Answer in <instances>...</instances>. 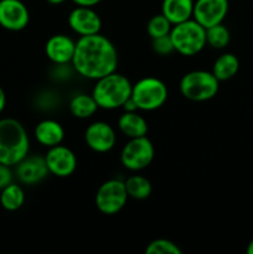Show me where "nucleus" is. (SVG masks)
<instances>
[{
	"label": "nucleus",
	"instance_id": "nucleus-25",
	"mask_svg": "<svg viewBox=\"0 0 253 254\" xmlns=\"http://www.w3.org/2000/svg\"><path fill=\"white\" fill-rule=\"evenodd\" d=\"M146 254H181V250L176 243L166 238L151 241L145 250Z\"/></svg>",
	"mask_w": 253,
	"mask_h": 254
},
{
	"label": "nucleus",
	"instance_id": "nucleus-32",
	"mask_svg": "<svg viewBox=\"0 0 253 254\" xmlns=\"http://www.w3.org/2000/svg\"><path fill=\"white\" fill-rule=\"evenodd\" d=\"M247 253L248 254H253V240L248 243L247 246Z\"/></svg>",
	"mask_w": 253,
	"mask_h": 254
},
{
	"label": "nucleus",
	"instance_id": "nucleus-27",
	"mask_svg": "<svg viewBox=\"0 0 253 254\" xmlns=\"http://www.w3.org/2000/svg\"><path fill=\"white\" fill-rule=\"evenodd\" d=\"M12 179H14V175H12L11 166L0 163V190L11 184Z\"/></svg>",
	"mask_w": 253,
	"mask_h": 254
},
{
	"label": "nucleus",
	"instance_id": "nucleus-6",
	"mask_svg": "<svg viewBox=\"0 0 253 254\" xmlns=\"http://www.w3.org/2000/svg\"><path fill=\"white\" fill-rule=\"evenodd\" d=\"M168 96L166 84L156 77H144L131 87V99L140 111H156L165 104Z\"/></svg>",
	"mask_w": 253,
	"mask_h": 254
},
{
	"label": "nucleus",
	"instance_id": "nucleus-16",
	"mask_svg": "<svg viewBox=\"0 0 253 254\" xmlns=\"http://www.w3.org/2000/svg\"><path fill=\"white\" fill-rule=\"evenodd\" d=\"M35 138L41 145L52 148L61 144L64 139V129L54 119L41 121L35 128Z\"/></svg>",
	"mask_w": 253,
	"mask_h": 254
},
{
	"label": "nucleus",
	"instance_id": "nucleus-7",
	"mask_svg": "<svg viewBox=\"0 0 253 254\" xmlns=\"http://www.w3.org/2000/svg\"><path fill=\"white\" fill-rule=\"evenodd\" d=\"M155 148L150 139L145 136L130 138L123 146L121 153V163L130 171H140L148 168L154 160Z\"/></svg>",
	"mask_w": 253,
	"mask_h": 254
},
{
	"label": "nucleus",
	"instance_id": "nucleus-4",
	"mask_svg": "<svg viewBox=\"0 0 253 254\" xmlns=\"http://www.w3.org/2000/svg\"><path fill=\"white\" fill-rule=\"evenodd\" d=\"M170 37L175 51L183 56H195L206 46V29L193 19L174 25Z\"/></svg>",
	"mask_w": 253,
	"mask_h": 254
},
{
	"label": "nucleus",
	"instance_id": "nucleus-19",
	"mask_svg": "<svg viewBox=\"0 0 253 254\" xmlns=\"http://www.w3.org/2000/svg\"><path fill=\"white\" fill-rule=\"evenodd\" d=\"M240 69V60L231 52H225L216 59L212 66V73L220 82L228 81L237 74Z\"/></svg>",
	"mask_w": 253,
	"mask_h": 254
},
{
	"label": "nucleus",
	"instance_id": "nucleus-9",
	"mask_svg": "<svg viewBox=\"0 0 253 254\" xmlns=\"http://www.w3.org/2000/svg\"><path fill=\"white\" fill-rule=\"evenodd\" d=\"M228 0H196L193 4L192 19L205 29L223 22L227 16Z\"/></svg>",
	"mask_w": 253,
	"mask_h": 254
},
{
	"label": "nucleus",
	"instance_id": "nucleus-23",
	"mask_svg": "<svg viewBox=\"0 0 253 254\" xmlns=\"http://www.w3.org/2000/svg\"><path fill=\"white\" fill-rule=\"evenodd\" d=\"M231 34L223 22L206 29V45L216 50H222L230 44Z\"/></svg>",
	"mask_w": 253,
	"mask_h": 254
},
{
	"label": "nucleus",
	"instance_id": "nucleus-11",
	"mask_svg": "<svg viewBox=\"0 0 253 254\" xmlns=\"http://www.w3.org/2000/svg\"><path fill=\"white\" fill-rule=\"evenodd\" d=\"M29 21V9L21 0H0V26L2 29L21 31Z\"/></svg>",
	"mask_w": 253,
	"mask_h": 254
},
{
	"label": "nucleus",
	"instance_id": "nucleus-2",
	"mask_svg": "<svg viewBox=\"0 0 253 254\" xmlns=\"http://www.w3.org/2000/svg\"><path fill=\"white\" fill-rule=\"evenodd\" d=\"M29 149L25 127L14 118L0 119V163L15 166L29 154Z\"/></svg>",
	"mask_w": 253,
	"mask_h": 254
},
{
	"label": "nucleus",
	"instance_id": "nucleus-31",
	"mask_svg": "<svg viewBox=\"0 0 253 254\" xmlns=\"http://www.w3.org/2000/svg\"><path fill=\"white\" fill-rule=\"evenodd\" d=\"M46 1L50 2V4H52V5H60V4H62V2L66 1V0H46Z\"/></svg>",
	"mask_w": 253,
	"mask_h": 254
},
{
	"label": "nucleus",
	"instance_id": "nucleus-30",
	"mask_svg": "<svg viewBox=\"0 0 253 254\" xmlns=\"http://www.w3.org/2000/svg\"><path fill=\"white\" fill-rule=\"evenodd\" d=\"M5 106H6V94H5L2 87L0 86V113L4 111Z\"/></svg>",
	"mask_w": 253,
	"mask_h": 254
},
{
	"label": "nucleus",
	"instance_id": "nucleus-28",
	"mask_svg": "<svg viewBox=\"0 0 253 254\" xmlns=\"http://www.w3.org/2000/svg\"><path fill=\"white\" fill-rule=\"evenodd\" d=\"M77 6H88L93 7L101 2V0H72Z\"/></svg>",
	"mask_w": 253,
	"mask_h": 254
},
{
	"label": "nucleus",
	"instance_id": "nucleus-17",
	"mask_svg": "<svg viewBox=\"0 0 253 254\" xmlns=\"http://www.w3.org/2000/svg\"><path fill=\"white\" fill-rule=\"evenodd\" d=\"M193 0H163L161 14L174 25L192 19Z\"/></svg>",
	"mask_w": 253,
	"mask_h": 254
},
{
	"label": "nucleus",
	"instance_id": "nucleus-8",
	"mask_svg": "<svg viewBox=\"0 0 253 254\" xmlns=\"http://www.w3.org/2000/svg\"><path fill=\"white\" fill-rule=\"evenodd\" d=\"M129 196L124 181L111 179L102 184L96 193V206L103 215H117L126 205Z\"/></svg>",
	"mask_w": 253,
	"mask_h": 254
},
{
	"label": "nucleus",
	"instance_id": "nucleus-29",
	"mask_svg": "<svg viewBox=\"0 0 253 254\" xmlns=\"http://www.w3.org/2000/svg\"><path fill=\"white\" fill-rule=\"evenodd\" d=\"M122 108H123L126 112H136L138 111V107H136L135 102L131 99V97L126 102V103L123 104V107H122Z\"/></svg>",
	"mask_w": 253,
	"mask_h": 254
},
{
	"label": "nucleus",
	"instance_id": "nucleus-22",
	"mask_svg": "<svg viewBox=\"0 0 253 254\" xmlns=\"http://www.w3.org/2000/svg\"><path fill=\"white\" fill-rule=\"evenodd\" d=\"M126 193L134 200H145L151 195L153 186L151 183L143 175H131L124 181Z\"/></svg>",
	"mask_w": 253,
	"mask_h": 254
},
{
	"label": "nucleus",
	"instance_id": "nucleus-5",
	"mask_svg": "<svg viewBox=\"0 0 253 254\" xmlns=\"http://www.w3.org/2000/svg\"><path fill=\"white\" fill-rule=\"evenodd\" d=\"M220 88V81L212 72L196 69L183 76L180 92L186 99L192 102H205L212 99Z\"/></svg>",
	"mask_w": 253,
	"mask_h": 254
},
{
	"label": "nucleus",
	"instance_id": "nucleus-18",
	"mask_svg": "<svg viewBox=\"0 0 253 254\" xmlns=\"http://www.w3.org/2000/svg\"><path fill=\"white\" fill-rule=\"evenodd\" d=\"M118 128L129 139L145 136L148 133V123L136 112H124L118 119Z\"/></svg>",
	"mask_w": 253,
	"mask_h": 254
},
{
	"label": "nucleus",
	"instance_id": "nucleus-26",
	"mask_svg": "<svg viewBox=\"0 0 253 254\" xmlns=\"http://www.w3.org/2000/svg\"><path fill=\"white\" fill-rule=\"evenodd\" d=\"M153 40V50L155 54L160 55V56H168V55L173 54L175 51L174 49V44L173 40H171L170 34L165 35V36H160L156 37V39H151Z\"/></svg>",
	"mask_w": 253,
	"mask_h": 254
},
{
	"label": "nucleus",
	"instance_id": "nucleus-14",
	"mask_svg": "<svg viewBox=\"0 0 253 254\" xmlns=\"http://www.w3.org/2000/svg\"><path fill=\"white\" fill-rule=\"evenodd\" d=\"M68 25L79 36H88L101 31L102 20L92 7L77 6L69 12Z\"/></svg>",
	"mask_w": 253,
	"mask_h": 254
},
{
	"label": "nucleus",
	"instance_id": "nucleus-10",
	"mask_svg": "<svg viewBox=\"0 0 253 254\" xmlns=\"http://www.w3.org/2000/svg\"><path fill=\"white\" fill-rule=\"evenodd\" d=\"M45 160L50 174L57 178H68L77 169L76 154L61 144L49 148Z\"/></svg>",
	"mask_w": 253,
	"mask_h": 254
},
{
	"label": "nucleus",
	"instance_id": "nucleus-13",
	"mask_svg": "<svg viewBox=\"0 0 253 254\" xmlns=\"http://www.w3.org/2000/svg\"><path fill=\"white\" fill-rule=\"evenodd\" d=\"M50 174L45 156L29 155L15 165V175L24 185L39 184Z\"/></svg>",
	"mask_w": 253,
	"mask_h": 254
},
{
	"label": "nucleus",
	"instance_id": "nucleus-12",
	"mask_svg": "<svg viewBox=\"0 0 253 254\" xmlns=\"http://www.w3.org/2000/svg\"><path fill=\"white\" fill-rule=\"evenodd\" d=\"M84 140L88 148L96 153H108L117 143V135L111 124L107 122H93L84 133Z\"/></svg>",
	"mask_w": 253,
	"mask_h": 254
},
{
	"label": "nucleus",
	"instance_id": "nucleus-24",
	"mask_svg": "<svg viewBox=\"0 0 253 254\" xmlns=\"http://www.w3.org/2000/svg\"><path fill=\"white\" fill-rule=\"evenodd\" d=\"M171 29H173V24L161 12L158 15H154L148 21V25H146V31H148L149 36L151 39L169 35Z\"/></svg>",
	"mask_w": 253,
	"mask_h": 254
},
{
	"label": "nucleus",
	"instance_id": "nucleus-15",
	"mask_svg": "<svg viewBox=\"0 0 253 254\" xmlns=\"http://www.w3.org/2000/svg\"><path fill=\"white\" fill-rule=\"evenodd\" d=\"M76 42L64 34H57L50 37L45 45L47 59L55 64H67L72 62Z\"/></svg>",
	"mask_w": 253,
	"mask_h": 254
},
{
	"label": "nucleus",
	"instance_id": "nucleus-3",
	"mask_svg": "<svg viewBox=\"0 0 253 254\" xmlns=\"http://www.w3.org/2000/svg\"><path fill=\"white\" fill-rule=\"evenodd\" d=\"M131 87L133 84L126 78V76L114 71L97 79L92 96L98 104V108L112 111L122 108L123 104L130 98Z\"/></svg>",
	"mask_w": 253,
	"mask_h": 254
},
{
	"label": "nucleus",
	"instance_id": "nucleus-21",
	"mask_svg": "<svg viewBox=\"0 0 253 254\" xmlns=\"http://www.w3.org/2000/svg\"><path fill=\"white\" fill-rule=\"evenodd\" d=\"M25 202V192L17 184H9L6 188L0 190V205L4 210L14 212L22 207Z\"/></svg>",
	"mask_w": 253,
	"mask_h": 254
},
{
	"label": "nucleus",
	"instance_id": "nucleus-1",
	"mask_svg": "<svg viewBox=\"0 0 253 254\" xmlns=\"http://www.w3.org/2000/svg\"><path fill=\"white\" fill-rule=\"evenodd\" d=\"M71 64L79 76L97 81L116 71L118 52L113 42L99 32L79 36Z\"/></svg>",
	"mask_w": 253,
	"mask_h": 254
},
{
	"label": "nucleus",
	"instance_id": "nucleus-20",
	"mask_svg": "<svg viewBox=\"0 0 253 254\" xmlns=\"http://www.w3.org/2000/svg\"><path fill=\"white\" fill-rule=\"evenodd\" d=\"M69 112L73 117L78 119L91 118L98 109V104L94 101L92 94L78 93L73 96L68 104Z\"/></svg>",
	"mask_w": 253,
	"mask_h": 254
}]
</instances>
